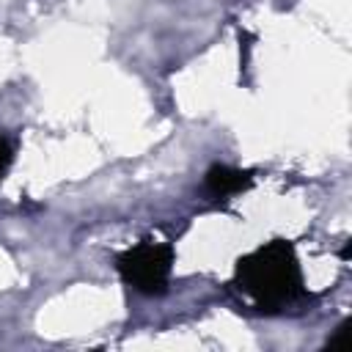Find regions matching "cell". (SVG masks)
<instances>
[{
	"instance_id": "1",
	"label": "cell",
	"mask_w": 352,
	"mask_h": 352,
	"mask_svg": "<svg viewBox=\"0 0 352 352\" xmlns=\"http://www.w3.org/2000/svg\"><path fill=\"white\" fill-rule=\"evenodd\" d=\"M234 283L258 311H280L305 292L294 245L286 239H272L242 256L234 270Z\"/></svg>"
},
{
	"instance_id": "4",
	"label": "cell",
	"mask_w": 352,
	"mask_h": 352,
	"mask_svg": "<svg viewBox=\"0 0 352 352\" xmlns=\"http://www.w3.org/2000/svg\"><path fill=\"white\" fill-rule=\"evenodd\" d=\"M349 333H352V319H344V322L336 327V333L327 338V346H330V349L346 346V341H349Z\"/></svg>"
},
{
	"instance_id": "2",
	"label": "cell",
	"mask_w": 352,
	"mask_h": 352,
	"mask_svg": "<svg viewBox=\"0 0 352 352\" xmlns=\"http://www.w3.org/2000/svg\"><path fill=\"white\" fill-rule=\"evenodd\" d=\"M118 275L126 286L146 297L165 294L173 270V245L168 242H138L116 258Z\"/></svg>"
},
{
	"instance_id": "3",
	"label": "cell",
	"mask_w": 352,
	"mask_h": 352,
	"mask_svg": "<svg viewBox=\"0 0 352 352\" xmlns=\"http://www.w3.org/2000/svg\"><path fill=\"white\" fill-rule=\"evenodd\" d=\"M204 184L206 190L214 195V198H223V195H234V192H242L253 184V173L250 170H239V168H231V165H220L214 162L206 176H204Z\"/></svg>"
},
{
	"instance_id": "5",
	"label": "cell",
	"mask_w": 352,
	"mask_h": 352,
	"mask_svg": "<svg viewBox=\"0 0 352 352\" xmlns=\"http://www.w3.org/2000/svg\"><path fill=\"white\" fill-rule=\"evenodd\" d=\"M8 165H11V146H8L6 138H0V179H3V173H6Z\"/></svg>"
}]
</instances>
